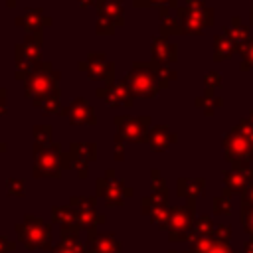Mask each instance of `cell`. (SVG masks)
I'll list each match as a JSON object with an SVG mask.
<instances>
[{
	"label": "cell",
	"instance_id": "cell-27",
	"mask_svg": "<svg viewBox=\"0 0 253 253\" xmlns=\"http://www.w3.org/2000/svg\"><path fill=\"white\" fill-rule=\"evenodd\" d=\"M77 4H79L81 8H87V6H91V4H97V0H77Z\"/></svg>",
	"mask_w": 253,
	"mask_h": 253
},
{
	"label": "cell",
	"instance_id": "cell-16",
	"mask_svg": "<svg viewBox=\"0 0 253 253\" xmlns=\"http://www.w3.org/2000/svg\"><path fill=\"white\" fill-rule=\"evenodd\" d=\"M233 49H235V43H233L225 34H217V36L213 38V57H215L217 61L229 57V55L233 53Z\"/></svg>",
	"mask_w": 253,
	"mask_h": 253
},
{
	"label": "cell",
	"instance_id": "cell-17",
	"mask_svg": "<svg viewBox=\"0 0 253 253\" xmlns=\"http://www.w3.org/2000/svg\"><path fill=\"white\" fill-rule=\"evenodd\" d=\"M34 107H40V111H42L43 115H53V113L63 111V109H61V103H59V93L47 95L45 99H42V101H40V103H36Z\"/></svg>",
	"mask_w": 253,
	"mask_h": 253
},
{
	"label": "cell",
	"instance_id": "cell-18",
	"mask_svg": "<svg viewBox=\"0 0 253 253\" xmlns=\"http://www.w3.org/2000/svg\"><path fill=\"white\" fill-rule=\"evenodd\" d=\"M172 34H184V30H182V24L178 22V18L176 16H168V18H164L162 22H160V36H172Z\"/></svg>",
	"mask_w": 253,
	"mask_h": 253
},
{
	"label": "cell",
	"instance_id": "cell-6",
	"mask_svg": "<svg viewBox=\"0 0 253 253\" xmlns=\"http://www.w3.org/2000/svg\"><path fill=\"white\" fill-rule=\"evenodd\" d=\"M79 69L87 71V75L95 81H105V83H113L115 77V65L113 61H109L103 53H89L87 61L79 63Z\"/></svg>",
	"mask_w": 253,
	"mask_h": 253
},
{
	"label": "cell",
	"instance_id": "cell-28",
	"mask_svg": "<svg viewBox=\"0 0 253 253\" xmlns=\"http://www.w3.org/2000/svg\"><path fill=\"white\" fill-rule=\"evenodd\" d=\"M6 103V91L0 87V105H4Z\"/></svg>",
	"mask_w": 253,
	"mask_h": 253
},
{
	"label": "cell",
	"instance_id": "cell-1",
	"mask_svg": "<svg viewBox=\"0 0 253 253\" xmlns=\"http://www.w3.org/2000/svg\"><path fill=\"white\" fill-rule=\"evenodd\" d=\"M53 93H59V71L49 61H40L24 81V95L36 105Z\"/></svg>",
	"mask_w": 253,
	"mask_h": 253
},
{
	"label": "cell",
	"instance_id": "cell-31",
	"mask_svg": "<svg viewBox=\"0 0 253 253\" xmlns=\"http://www.w3.org/2000/svg\"><path fill=\"white\" fill-rule=\"evenodd\" d=\"M249 26H253V6H251V18H249Z\"/></svg>",
	"mask_w": 253,
	"mask_h": 253
},
{
	"label": "cell",
	"instance_id": "cell-2",
	"mask_svg": "<svg viewBox=\"0 0 253 253\" xmlns=\"http://www.w3.org/2000/svg\"><path fill=\"white\" fill-rule=\"evenodd\" d=\"M125 83L128 85V89L132 91L134 97H144V99H152L158 95V91L162 89L158 73H156V61L146 63V61H138L132 65V69L125 75Z\"/></svg>",
	"mask_w": 253,
	"mask_h": 253
},
{
	"label": "cell",
	"instance_id": "cell-23",
	"mask_svg": "<svg viewBox=\"0 0 253 253\" xmlns=\"http://www.w3.org/2000/svg\"><path fill=\"white\" fill-rule=\"evenodd\" d=\"M34 136H36V140L42 142V144L49 142V138H51V126H49V125H36V126H34Z\"/></svg>",
	"mask_w": 253,
	"mask_h": 253
},
{
	"label": "cell",
	"instance_id": "cell-25",
	"mask_svg": "<svg viewBox=\"0 0 253 253\" xmlns=\"http://www.w3.org/2000/svg\"><path fill=\"white\" fill-rule=\"evenodd\" d=\"M152 2H156L158 6H168V8H178V4H176V0H152Z\"/></svg>",
	"mask_w": 253,
	"mask_h": 253
},
{
	"label": "cell",
	"instance_id": "cell-3",
	"mask_svg": "<svg viewBox=\"0 0 253 253\" xmlns=\"http://www.w3.org/2000/svg\"><path fill=\"white\" fill-rule=\"evenodd\" d=\"M42 59V34H28V38L16 45V77L26 81L32 69Z\"/></svg>",
	"mask_w": 253,
	"mask_h": 253
},
{
	"label": "cell",
	"instance_id": "cell-21",
	"mask_svg": "<svg viewBox=\"0 0 253 253\" xmlns=\"http://www.w3.org/2000/svg\"><path fill=\"white\" fill-rule=\"evenodd\" d=\"M204 85H206V89H219L221 87V73L219 71H215V69H210L206 75H204Z\"/></svg>",
	"mask_w": 253,
	"mask_h": 253
},
{
	"label": "cell",
	"instance_id": "cell-13",
	"mask_svg": "<svg viewBox=\"0 0 253 253\" xmlns=\"http://www.w3.org/2000/svg\"><path fill=\"white\" fill-rule=\"evenodd\" d=\"M176 140V134H172L170 130H168V126H164V125H156L150 132H148V142H150V146L154 148V150H162V148H166L170 142H174Z\"/></svg>",
	"mask_w": 253,
	"mask_h": 253
},
{
	"label": "cell",
	"instance_id": "cell-32",
	"mask_svg": "<svg viewBox=\"0 0 253 253\" xmlns=\"http://www.w3.org/2000/svg\"><path fill=\"white\" fill-rule=\"evenodd\" d=\"M0 148H4V146H2V144H0Z\"/></svg>",
	"mask_w": 253,
	"mask_h": 253
},
{
	"label": "cell",
	"instance_id": "cell-30",
	"mask_svg": "<svg viewBox=\"0 0 253 253\" xmlns=\"http://www.w3.org/2000/svg\"><path fill=\"white\" fill-rule=\"evenodd\" d=\"M247 119H249V121H251V123H253V109H251V111H249V115H247Z\"/></svg>",
	"mask_w": 253,
	"mask_h": 253
},
{
	"label": "cell",
	"instance_id": "cell-22",
	"mask_svg": "<svg viewBox=\"0 0 253 253\" xmlns=\"http://www.w3.org/2000/svg\"><path fill=\"white\" fill-rule=\"evenodd\" d=\"M115 30H117V24H115V22H111V20L105 18V16H99V18H97V32H99V34L111 36V34H115Z\"/></svg>",
	"mask_w": 253,
	"mask_h": 253
},
{
	"label": "cell",
	"instance_id": "cell-10",
	"mask_svg": "<svg viewBox=\"0 0 253 253\" xmlns=\"http://www.w3.org/2000/svg\"><path fill=\"white\" fill-rule=\"evenodd\" d=\"M225 148H227V154L235 156V158H243V156H253V142L239 134L235 128L225 134Z\"/></svg>",
	"mask_w": 253,
	"mask_h": 253
},
{
	"label": "cell",
	"instance_id": "cell-20",
	"mask_svg": "<svg viewBox=\"0 0 253 253\" xmlns=\"http://www.w3.org/2000/svg\"><path fill=\"white\" fill-rule=\"evenodd\" d=\"M156 73H158V79H160L162 89H164V87H168V83H170V81H174V79L178 77V73H176L170 65H160V63H156Z\"/></svg>",
	"mask_w": 253,
	"mask_h": 253
},
{
	"label": "cell",
	"instance_id": "cell-5",
	"mask_svg": "<svg viewBox=\"0 0 253 253\" xmlns=\"http://www.w3.org/2000/svg\"><path fill=\"white\" fill-rule=\"evenodd\" d=\"M115 125L119 128V136L126 138L130 142H140L146 134V128L150 125L148 117H130V115H117Z\"/></svg>",
	"mask_w": 253,
	"mask_h": 253
},
{
	"label": "cell",
	"instance_id": "cell-11",
	"mask_svg": "<svg viewBox=\"0 0 253 253\" xmlns=\"http://www.w3.org/2000/svg\"><path fill=\"white\" fill-rule=\"evenodd\" d=\"M51 20L43 16V12L40 8H30L24 12V18H16V26H24L30 34H42V26H49Z\"/></svg>",
	"mask_w": 253,
	"mask_h": 253
},
{
	"label": "cell",
	"instance_id": "cell-7",
	"mask_svg": "<svg viewBox=\"0 0 253 253\" xmlns=\"http://www.w3.org/2000/svg\"><path fill=\"white\" fill-rule=\"evenodd\" d=\"M97 97L103 99L109 107H130L132 101H134V95L132 91L128 89V85L123 81L119 83H105L103 87L97 89Z\"/></svg>",
	"mask_w": 253,
	"mask_h": 253
},
{
	"label": "cell",
	"instance_id": "cell-4",
	"mask_svg": "<svg viewBox=\"0 0 253 253\" xmlns=\"http://www.w3.org/2000/svg\"><path fill=\"white\" fill-rule=\"evenodd\" d=\"M176 18L182 24L184 34H202V30L210 24H213V10L204 8V10H192L188 6L176 8Z\"/></svg>",
	"mask_w": 253,
	"mask_h": 253
},
{
	"label": "cell",
	"instance_id": "cell-12",
	"mask_svg": "<svg viewBox=\"0 0 253 253\" xmlns=\"http://www.w3.org/2000/svg\"><path fill=\"white\" fill-rule=\"evenodd\" d=\"M97 10H99V16L109 18L117 26H123L125 24V18H123L125 16V10H123L121 0H97Z\"/></svg>",
	"mask_w": 253,
	"mask_h": 253
},
{
	"label": "cell",
	"instance_id": "cell-15",
	"mask_svg": "<svg viewBox=\"0 0 253 253\" xmlns=\"http://www.w3.org/2000/svg\"><path fill=\"white\" fill-rule=\"evenodd\" d=\"M221 105H223V99L219 95H215L213 89H206L204 95L196 99V107H200L206 115H213L215 109H219Z\"/></svg>",
	"mask_w": 253,
	"mask_h": 253
},
{
	"label": "cell",
	"instance_id": "cell-29",
	"mask_svg": "<svg viewBox=\"0 0 253 253\" xmlns=\"http://www.w3.org/2000/svg\"><path fill=\"white\" fill-rule=\"evenodd\" d=\"M16 2H18V0H6V4H8L10 8H14V6H16Z\"/></svg>",
	"mask_w": 253,
	"mask_h": 253
},
{
	"label": "cell",
	"instance_id": "cell-9",
	"mask_svg": "<svg viewBox=\"0 0 253 253\" xmlns=\"http://www.w3.org/2000/svg\"><path fill=\"white\" fill-rule=\"evenodd\" d=\"M178 57V47L172 43L166 36H154L152 38V59L160 65H170Z\"/></svg>",
	"mask_w": 253,
	"mask_h": 253
},
{
	"label": "cell",
	"instance_id": "cell-14",
	"mask_svg": "<svg viewBox=\"0 0 253 253\" xmlns=\"http://www.w3.org/2000/svg\"><path fill=\"white\" fill-rule=\"evenodd\" d=\"M223 34H225L235 45H241V43H245V42L249 40V26L241 24L239 18H233V20L229 22V26L223 28Z\"/></svg>",
	"mask_w": 253,
	"mask_h": 253
},
{
	"label": "cell",
	"instance_id": "cell-8",
	"mask_svg": "<svg viewBox=\"0 0 253 253\" xmlns=\"http://www.w3.org/2000/svg\"><path fill=\"white\" fill-rule=\"evenodd\" d=\"M71 125H95L97 123V115H95V109L83 99V97H77L71 101L69 107H65L61 111Z\"/></svg>",
	"mask_w": 253,
	"mask_h": 253
},
{
	"label": "cell",
	"instance_id": "cell-19",
	"mask_svg": "<svg viewBox=\"0 0 253 253\" xmlns=\"http://www.w3.org/2000/svg\"><path fill=\"white\" fill-rule=\"evenodd\" d=\"M235 49H237V51L241 53V57H243V61H241V69H249V67H253V38H249L245 43L237 45Z\"/></svg>",
	"mask_w": 253,
	"mask_h": 253
},
{
	"label": "cell",
	"instance_id": "cell-26",
	"mask_svg": "<svg viewBox=\"0 0 253 253\" xmlns=\"http://www.w3.org/2000/svg\"><path fill=\"white\" fill-rule=\"evenodd\" d=\"M136 8H148L150 4H152V0H130Z\"/></svg>",
	"mask_w": 253,
	"mask_h": 253
},
{
	"label": "cell",
	"instance_id": "cell-24",
	"mask_svg": "<svg viewBox=\"0 0 253 253\" xmlns=\"http://www.w3.org/2000/svg\"><path fill=\"white\" fill-rule=\"evenodd\" d=\"M188 8H192V10H204L206 8V0H188Z\"/></svg>",
	"mask_w": 253,
	"mask_h": 253
}]
</instances>
